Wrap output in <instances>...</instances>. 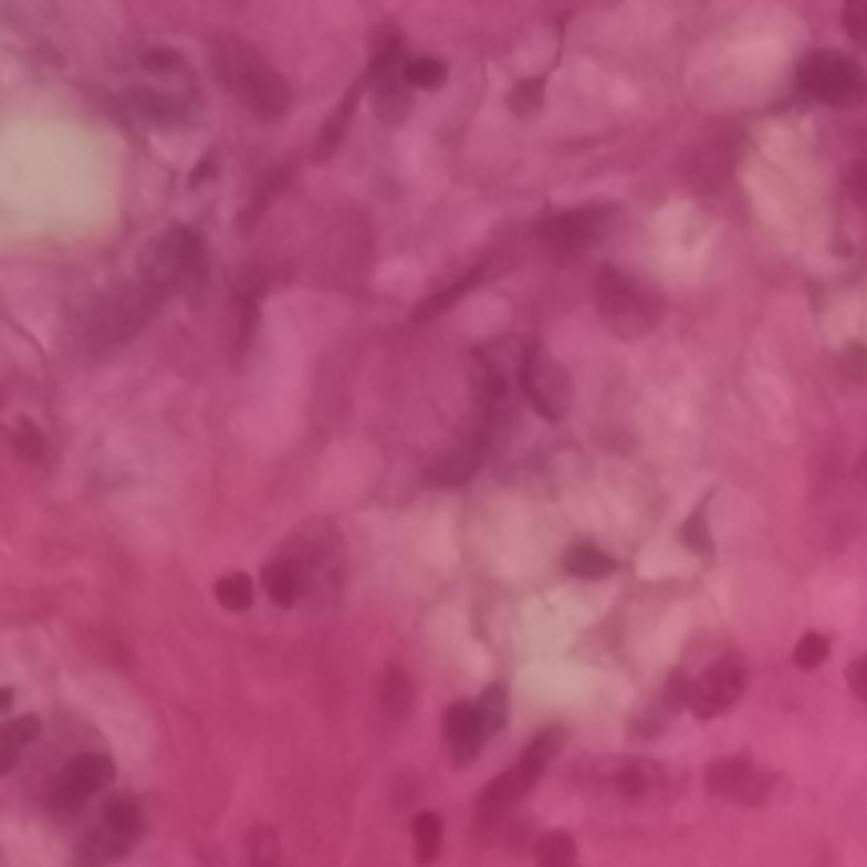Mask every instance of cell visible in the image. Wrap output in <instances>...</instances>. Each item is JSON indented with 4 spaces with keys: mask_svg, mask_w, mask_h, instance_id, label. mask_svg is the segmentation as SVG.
Returning <instances> with one entry per match:
<instances>
[{
    "mask_svg": "<svg viewBox=\"0 0 867 867\" xmlns=\"http://www.w3.org/2000/svg\"><path fill=\"white\" fill-rule=\"evenodd\" d=\"M213 65H217V75H221L224 88H231L251 108V116H258L264 123H275V119L289 116L292 88L254 48H248L238 38L217 41Z\"/></svg>",
    "mask_w": 867,
    "mask_h": 867,
    "instance_id": "obj_1",
    "label": "cell"
},
{
    "mask_svg": "<svg viewBox=\"0 0 867 867\" xmlns=\"http://www.w3.org/2000/svg\"><path fill=\"white\" fill-rule=\"evenodd\" d=\"M593 302L604 325L620 340H640L647 333H655L665 315V299L614 264H604L600 275H596Z\"/></svg>",
    "mask_w": 867,
    "mask_h": 867,
    "instance_id": "obj_2",
    "label": "cell"
},
{
    "mask_svg": "<svg viewBox=\"0 0 867 867\" xmlns=\"http://www.w3.org/2000/svg\"><path fill=\"white\" fill-rule=\"evenodd\" d=\"M203 261L200 238L190 228H170L153 238L139 254V285L156 292L159 299L190 282Z\"/></svg>",
    "mask_w": 867,
    "mask_h": 867,
    "instance_id": "obj_3",
    "label": "cell"
},
{
    "mask_svg": "<svg viewBox=\"0 0 867 867\" xmlns=\"http://www.w3.org/2000/svg\"><path fill=\"white\" fill-rule=\"evenodd\" d=\"M563 742H566V732H563V729L539 732V735L529 742V749L522 752L519 763H515L509 773L495 776L492 783L484 786V793H481V800H478L481 817H499V813L512 809L522 796H529L532 786L542 780V773L550 770V763L556 759V752L563 749Z\"/></svg>",
    "mask_w": 867,
    "mask_h": 867,
    "instance_id": "obj_4",
    "label": "cell"
},
{
    "mask_svg": "<svg viewBox=\"0 0 867 867\" xmlns=\"http://www.w3.org/2000/svg\"><path fill=\"white\" fill-rule=\"evenodd\" d=\"M800 85L817 102L837 108L867 105V72L840 51H813L800 65Z\"/></svg>",
    "mask_w": 867,
    "mask_h": 867,
    "instance_id": "obj_5",
    "label": "cell"
},
{
    "mask_svg": "<svg viewBox=\"0 0 867 867\" xmlns=\"http://www.w3.org/2000/svg\"><path fill=\"white\" fill-rule=\"evenodd\" d=\"M519 379H522V394L532 404V410L546 420H563L573 407V376L570 369L546 349V346H532L519 359Z\"/></svg>",
    "mask_w": 867,
    "mask_h": 867,
    "instance_id": "obj_6",
    "label": "cell"
},
{
    "mask_svg": "<svg viewBox=\"0 0 867 867\" xmlns=\"http://www.w3.org/2000/svg\"><path fill=\"white\" fill-rule=\"evenodd\" d=\"M366 92L376 119L384 126H400L414 108V88L407 82V59L397 41L376 51L366 69Z\"/></svg>",
    "mask_w": 867,
    "mask_h": 867,
    "instance_id": "obj_7",
    "label": "cell"
},
{
    "mask_svg": "<svg viewBox=\"0 0 867 867\" xmlns=\"http://www.w3.org/2000/svg\"><path fill=\"white\" fill-rule=\"evenodd\" d=\"M614 213H617L614 203H586V207L560 210L539 224V238L556 258H573L586 251L596 238H604V231L614 224Z\"/></svg>",
    "mask_w": 867,
    "mask_h": 867,
    "instance_id": "obj_8",
    "label": "cell"
},
{
    "mask_svg": "<svg viewBox=\"0 0 867 867\" xmlns=\"http://www.w3.org/2000/svg\"><path fill=\"white\" fill-rule=\"evenodd\" d=\"M742 691H745V665L742 658L725 655L712 668H704L698 678H691L688 712L694 719H719L735 709Z\"/></svg>",
    "mask_w": 867,
    "mask_h": 867,
    "instance_id": "obj_9",
    "label": "cell"
},
{
    "mask_svg": "<svg viewBox=\"0 0 867 867\" xmlns=\"http://www.w3.org/2000/svg\"><path fill=\"white\" fill-rule=\"evenodd\" d=\"M704 786L729 803L759 806V803L770 800L773 776L763 773L759 766H752L745 755H722L709 770H704Z\"/></svg>",
    "mask_w": 867,
    "mask_h": 867,
    "instance_id": "obj_10",
    "label": "cell"
},
{
    "mask_svg": "<svg viewBox=\"0 0 867 867\" xmlns=\"http://www.w3.org/2000/svg\"><path fill=\"white\" fill-rule=\"evenodd\" d=\"M116 780V766L105 752H82L62 770V776L51 786V803L59 809H79L95 793H102Z\"/></svg>",
    "mask_w": 867,
    "mask_h": 867,
    "instance_id": "obj_11",
    "label": "cell"
},
{
    "mask_svg": "<svg viewBox=\"0 0 867 867\" xmlns=\"http://www.w3.org/2000/svg\"><path fill=\"white\" fill-rule=\"evenodd\" d=\"M159 305V295L156 292H149L146 285H136V289H129V292H123L119 299H113L108 302L102 312H98V318H95V325H92V333L95 336H102V340H126V336H133L139 325L146 322V315L153 312Z\"/></svg>",
    "mask_w": 867,
    "mask_h": 867,
    "instance_id": "obj_12",
    "label": "cell"
},
{
    "mask_svg": "<svg viewBox=\"0 0 867 867\" xmlns=\"http://www.w3.org/2000/svg\"><path fill=\"white\" fill-rule=\"evenodd\" d=\"M445 739L455 752V763L464 766L481 752V745L488 742L474 701H455L451 709L445 712Z\"/></svg>",
    "mask_w": 867,
    "mask_h": 867,
    "instance_id": "obj_13",
    "label": "cell"
},
{
    "mask_svg": "<svg viewBox=\"0 0 867 867\" xmlns=\"http://www.w3.org/2000/svg\"><path fill=\"white\" fill-rule=\"evenodd\" d=\"M98 827H102L105 834H113L119 844H126V847L133 850V844H136L139 834H143V813H139L136 800L126 796V793L108 796V800L102 803V824H98Z\"/></svg>",
    "mask_w": 867,
    "mask_h": 867,
    "instance_id": "obj_14",
    "label": "cell"
},
{
    "mask_svg": "<svg viewBox=\"0 0 867 867\" xmlns=\"http://www.w3.org/2000/svg\"><path fill=\"white\" fill-rule=\"evenodd\" d=\"M261 586L264 593L271 596V604L279 607H292L299 600V593L305 586V570L299 566V560L285 556V560H275L268 563L264 573H261Z\"/></svg>",
    "mask_w": 867,
    "mask_h": 867,
    "instance_id": "obj_15",
    "label": "cell"
},
{
    "mask_svg": "<svg viewBox=\"0 0 867 867\" xmlns=\"http://www.w3.org/2000/svg\"><path fill=\"white\" fill-rule=\"evenodd\" d=\"M363 92H366V75H363L359 82H353V88L346 92V98L336 105V113L325 119V126H322V133H318V143H315V149H312L315 159H330V156L340 149L343 136H346V126H349V119H353V113H356V105H359V95H363Z\"/></svg>",
    "mask_w": 867,
    "mask_h": 867,
    "instance_id": "obj_16",
    "label": "cell"
},
{
    "mask_svg": "<svg viewBox=\"0 0 867 867\" xmlns=\"http://www.w3.org/2000/svg\"><path fill=\"white\" fill-rule=\"evenodd\" d=\"M41 735V719L34 715H21L14 722H4L0 725V776H8L14 766H18V759L21 752Z\"/></svg>",
    "mask_w": 867,
    "mask_h": 867,
    "instance_id": "obj_17",
    "label": "cell"
},
{
    "mask_svg": "<svg viewBox=\"0 0 867 867\" xmlns=\"http://www.w3.org/2000/svg\"><path fill=\"white\" fill-rule=\"evenodd\" d=\"M414 698H417L414 678L400 665H390L384 671V678H379V704H384V712L394 719H404L414 709Z\"/></svg>",
    "mask_w": 867,
    "mask_h": 867,
    "instance_id": "obj_18",
    "label": "cell"
},
{
    "mask_svg": "<svg viewBox=\"0 0 867 867\" xmlns=\"http://www.w3.org/2000/svg\"><path fill=\"white\" fill-rule=\"evenodd\" d=\"M484 279V268H471L468 275H461L458 282H451L448 289L433 292L430 299H424L417 309H414V322H427V318H438L441 312H448L451 305H458L471 289H478V282Z\"/></svg>",
    "mask_w": 867,
    "mask_h": 867,
    "instance_id": "obj_19",
    "label": "cell"
},
{
    "mask_svg": "<svg viewBox=\"0 0 867 867\" xmlns=\"http://www.w3.org/2000/svg\"><path fill=\"white\" fill-rule=\"evenodd\" d=\"M566 573L579 576V579H607L617 573V560H610L607 553H600L589 542H576V546L566 550Z\"/></svg>",
    "mask_w": 867,
    "mask_h": 867,
    "instance_id": "obj_20",
    "label": "cell"
},
{
    "mask_svg": "<svg viewBox=\"0 0 867 867\" xmlns=\"http://www.w3.org/2000/svg\"><path fill=\"white\" fill-rule=\"evenodd\" d=\"M441 840H445V827L441 817L433 809H424L414 817V860L420 867H430L441 854Z\"/></svg>",
    "mask_w": 867,
    "mask_h": 867,
    "instance_id": "obj_21",
    "label": "cell"
},
{
    "mask_svg": "<svg viewBox=\"0 0 867 867\" xmlns=\"http://www.w3.org/2000/svg\"><path fill=\"white\" fill-rule=\"evenodd\" d=\"M712 499V495H709ZM709 499L698 502V509L685 519L681 525V542L698 556V560H715V539H712V529H709Z\"/></svg>",
    "mask_w": 867,
    "mask_h": 867,
    "instance_id": "obj_22",
    "label": "cell"
},
{
    "mask_svg": "<svg viewBox=\"0 0 867 867\" xmlns=\"http://www.w3.org/2000/svg\"><path fill=\"white\" fill-rule=\"evenodd\" d=\"M474 709H478V719H481L484 735H488V739L499 735V732L509 725V688H505V685H488V688L481 691V698L474 701Z\"/></svg>",
    "mask_w": 867,
    "mask_h": 867,
    "instance_id": "obj_23",
    "label": "cell"
},
{
    "mask_svg": "<svg viewBox=\"0 0 867 867\" xmlns=\"http://www.w3.org/2000/svg\"><path fill=\"white\" fill-rule=\"evenodd\" d=\"M535 867H579L576 840L566 831L542 834L535 844Z\"/></svg>",
    "mask_w": 867,
    "mask_h": 867,
    "instance_id": "obj_24",
    "label": "cell"
},
{
    "mask_svg": "<svg viewBox=\"0 0 867 867\" xmlns=\"http://www.w3.org/2000/svg\"><path fill=\"white\" fill-rule=\"evenodd\" d=\"M213 596H217V604H221L224 610L241 614V610H248L254 604V579L248 573H228V576L217 579Z\"/></svg>",
    "mask_w": 867,
    "mask_h": 867,
    "instance_id": "obj_25",
    "label": "cell"
},
{
    "mask_svg": "<svg viewBox=\"0 0 867 867\" xmlns=\"http://www.w3.org/2000/svg\"><path fill=\"white\" fill-rule=\"evenodd\" d=\"M614 786H617V793L620 796H627V800H640V796H647L650 790L658 786V770L655 766H647V763H624L620 770H617V776H614Z\"/></svg>",
    "mask_w": 867,
    "mask_h": 867,
    "instance_id": "obj_26",
    "label": "cell"
},
{
    "mask_svg": "<svg viewBox=\"0 0 867 867\" xmlns=\"http://www.w3.org/2000/svg\"><path fill=\"white\" fill-rule=\"evenodd\" d=\"M542 105H546V82L542 79H525L509 95V108L519 119H535L542 113Z\"/></svg>",
    "mask_w": 867,
    "mask_h": 867,
    "instance_id": "obj_27",
    "label": "cell"
},
{
    "mask_svg": "<svg viewBox=\"0 0 867 867\" xmlns=\"http://www.w3.org/2000/svg\"><path fill=\"white\" fill-rule=\"evenodd\" d=\"M407 82H410V88L438 92L448 82V65L441 59H430V54H424V59H410L407 62Z\"/></svg>",
    "mask_w": 867,
    "mask_h": 867,
    "instance_id": "obj_28",
    "label": "cell"
},
{
    "mask_svg": "<svg viewBox=\"0 0 867 867\" xmlns=\"http://www.w3.org/2000/svg\"><path fill=\"white\" fill-rule=\"evenodd\" d=\"M827 658H831V640H827L824 634H813V630L803 634L800 644H796V650H793V661H796V668H803V671L821 668Z\"/></svg>",
    "mask_w": 867,
    "mask_h": 867,
    "instance_id": "obj_29",
    "label": "cell"
},
{
    "mask_svg": "<svg viewBox=\"0 0 867 867\" xmlns=\"http://www.w3.org/2000/svg\"><path fill=\"white\" fill-rule=\"evenodd\" d=\"M844 28L857 48L867 51V0H850L844 8Z\"/></svg>",
    "mask_w": 867,
    "mask_h": 867,
    "instance_id": "obj_30",
    "label": "cell"
},
{
    "mask_svg": "<svg viewBox=\"0 0 867 867\" xmlns=\"http://www.w3.org/2000/svg\"><path fill=\"white\" fill-rule=\"evenodd\" d=\"M18 433H14V445H18V451L24 455V458H41L44 455V438H41V430L31 424V420H18V427H14Z\"/></svg>",
    "mask_w": 867,
    "mask_h": 867,
    "instance_id": "obj_31",
    "label": "cell"
},
{
    "mask_svg": "<svg viewBox=\"0 0 867 867\" xmlns=\"http://www.w3.org/2000/svg\"><path fill=\"white\" fill-rule=\"evenodd\" d=\"M143 69L146 72H174V69H180V54L174 48H149V51H143Z\"/></svg>",
    "mask_w": 867,
    "mask_h": 867,
    "instance_id": "obj_32",
    "label": "cell"
},
{
    "mask_svg": "<svg viewBox=\"0 0 867 867\" xmlns=\"http://www.w3.org/2000/svg\"><path fill=\"white\" fill-rule=\"evenodd\" d=\"M847 187H850V197L867 207V156L854 159V167L847 174Z\"/></svg>",
    "mask_w": 867,
    "mask_h": 867,
    "instance_id": "obj_33",
    "label": "cell"
},
{
    "mask_svg": "<svg viewBox=\"0 0 867 867\" xmlns=\"http://www.w3.org/2000/svg\"><path fill=\"white\" fill-rule=\"evenodd\" d=\"M847 685L860 701H867V655L847 665Z\"/></svg>",
    "mask_w": 867,
    "mask_h": 867,
    "instance_id": "obj_34",
    "label": "cell"
},
{
    "mask_svg": "<svg viewBox=\"0 0 867 867\" xmlns=\"http://www.w3.org/2000/svg\"><path fill=\"white\" fill-rule=\"evenodd\" d=\"M844 359L850 363V373H854L857 379H860V376H867V349H864V346H857V343H854V346H847Z\"/></svg>",
    "mask_w": 867,
    "mask_h": 867,
    "instance_id": "obj_35",
    "label": "cell"
},
{
    "mask_svg": "<svg viewBox=\"0 0 867 867\" xmlns=\"http://www.w3.org/2000/svg\"><path fill=\"white\" fill-rule=\"evenodd\" d=\"M854 478L867 488V451H860V458H857V464H854Z\"/></svg>",
    "mask_w": 867,
    "mask_h": 867,
    "instance_id": "obj_36",
    "label": "cell"
},
{
    "mask_svg": "<svg viewBox=\"0 0 867 867\" xmlns=\"http://www.w3.org/2000/svg\"><path fill=\"white\" fill-rule=\"evenodd\" d=\"M14 704V688H0V712H11Z\"/></svg>",
    "mask_w": 867,
    "mask_h": 867,
    "instance_id": "obj_37",
    "label": "cell"
}]
</instances>
